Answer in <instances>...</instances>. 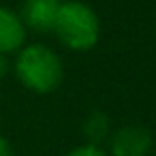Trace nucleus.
<instances>
[{
	"mask_svg": "<svg viewBox=\"0 0 156 156\" xmlns=\"http://www.w3.org/2000/svg\"><path fill=\"white\" fill-rule=\"evenodd\" d=\"M14 69L20 83L40 95L55 91L63 79V63L59 55L44 44L24 46L18 51Z\"/></svg>",
	"mask_w": 156,
	"mask_h": 156,
	"instance_id": "1",
	"label": "nucleus"
},
{
	"mask_svg": "<svg viewBox=\"0 0 156 156\" xmlns=\"http://www.w3.org/2000/svg\"><path fill=\"white\" fill-rule=\"evenodd\" d=\"M53 32L65 48L73 51H87L99 42L101 26L91 6L79 0H65L59 4Z\"/></svg>",
	"mask_w": 156,
	"mask_h": 156,
	"instance_id": "2",
	"label": "nucleus"
},
{
	"mask_svg": "<svg viewBox=\"0 0 156 156\" xmlns=\"http://www.w3.org/2000/svg\"><path fill=\"white\" fill-rule=\"evenodd\" d=\"M152 148V134L138 125L121 126L109 138V150L113 156H148Z\"/></svg>",
	"mask_w": 156,
	"mask_h": 156,
	"instance_id": "3",
	"label": "nucleus"
},
{
	"mask_svg": "<svg viewBox=\"0 0 156 156\" xmlns=\"http://www.w3.org/2000/svg\"><path fill=\"white\" fill-rule=\"evenodd\" d=\"M59 4L57 0H24L20 18L26 28L36 32H53Z\"/></svg>",
	"mask_w": 156,
	"mask_h": 156,
	"instance_id": "4",
	"label": "nucleus"
},
{
	"mask_svg": "<svg viewBox=\"0 0 156 156\" xmlns=\"http://www.w3.org/2000/svg\"><path fill=\"white\" fill-rule=\"evenodd\" d=\"M26 42V26L20 14L10 8L0 6V53H16L24 48Z\"/></svg>",
	"mask_w": 156,
	"mask_h": 156,
	"instance_id": "5",
	"label": "nucleus"
},
{
	"mask_svg": "<svg viewBox=\"0 0 156 156\" xmlns=\"http://www.w3.org/2000/svg\"><path fill=\"white\" fill-rule=\"evenodd\" d=\"M83 133L89 138L91 144H99L109 136V119L103 113H93L87 121L83 122Z\"/></svg>",
	"mask_w": 156,
	"mask_h": 156,
	"instance_id": "6",
	"label": "nucleus"
},
{
	"mask_svg": "<svg viewBox=\"0 0 156 156\" xmlns=\"http://www.w3.org/2000/svg\"><path fill=\"white\" fill-rule=\"evenodd\" d=\"M65 156H107V154H105V150L101 148L99 144L87 142V144H81V146H77V148L69 150Z\"/></svg>",
	"mask_w": 156,
	"mask_h": 156,
	"instance_id": "7",
	"label": "nucleus"
},
{
	"mask_svg": "<svg viewBox=\"0 0 156 156\" xmlns=\"http://www.w3.org/2000/svg\"><path fill=\"white\" fill-rule=\"evenodd\" d=\"M0 156H14V150H12L10 142L2 136H0Z\"/></svg>",
	"mask_w": 156,
	"mask_h": 156,
	"instance_id": "8",
	"label": "nucleus"
},
{
	"mask_svg": "<svg viewBox=\"0 0 156 156\" xmlns=\"http://www.w3.org/2000/svg\"><path fill=\"white\" fill-rule=\"evenodd\" d=\"M8 69H10V61H8V57L4 55V53H0V81L6 77Z\"/></svg>",
	"mask_w": 156,
	"mask_h": 156,
	"instance_id": "9",
	"label": "nucleus"
},
{
	"mask_svg": "<svg viewBox=\"0 0 156 156\" xmlns=\"http://www.w3.org/2000/svg\"><path fill=\"white\" fill-rule=\"evenodd\" d=\"M57 2H65V0H57Z\"/></svg>",
	"mask_w": 156,
	"mask_h": 156,
	"instance_id": "10",
	"label": "nucleus"
}]
</instances>
